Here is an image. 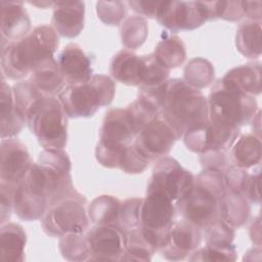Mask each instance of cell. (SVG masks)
<instances>
[{
    "label": "cell",
    "mask_w": 262,
    "mask_h": 262,
    "mask_svg": "<svg viewBox=\"0 0 262 262\" xmlns=\"http://www.w3.org/2000/svg\"><path fill=\"white\" fill-rule=\"evenodd\" d=\"M246 16L244 1H216V17L237 21Z\"/></svg>",
    "instance_id": "cell-42"
},
{
    "label": "cell",
    "mask_w": 262,
    "mask_h": 262,
    "mask_svg": "<svg viewBox=\"0 0 262 262\" xmlns=\"http://www.w3.org/2000/svg\"><path fill=\"white\" fill-rule=\"evenodd\" d=\"M194 176L184 169L178 161L163 157L156 161L146 186V193H158L174 204L183 198L192 187Z\"/></svg>",
    "instance_id": "cell-9"
},
{
    "label": "cell",
    "mask_w": 262,
    "mask_h": 262,
    "mask_svg": "<svg viewBox=\"0 0 262 262\" xmlns=\"http://www.w3.org/2000/svg\"><path fill=\"white\" fill-rule=\"evenodd\" d=\"M161 114L181 138L188 129L208 122V100L200 89L188 85L183 79H168Z\"/></svg>",
    "instance_id": "cell-2"
},
{
    "label": "cell",
    "mask_w": 262,
    "mask_h": 262,
    "mask_svg": "<svg viewBox=\"0 0 262 262\" xmlns=\"http://www.w3.org/2000/svg\"><path fill=\"white\" fill-rule=\"evenodd\" d=\"M13 190L8 189L6 187L0 186V208H1V215H0V224H4L8 222L11 213L13 211Z\"/></svg>",
    "instance_id": "cell-45"
},
{
    "label": "cell",
    "mask_w": 262,
    "mask_h": 262,
    "mask_svg": "<svg viewBox=\"0 0 262 262\" xmlns=\"http://www.w3.org/2000/svg\"><path fill=\"white\" fill-rule=\"evenodd\" d=\"M0 242L1 260L10 262H23L25 260L27 234L20 225L12 222L2 224Z\"/></svg>",
    "instance_id": "cell-25"
},
{
    "label": "cell",
    "mask_w": 262,
    "mask_h": 262,
    "mask_svg": "<svg viewBox=\"0 0 262 262\" xmlns=\"http://www.w3.org/2000/svg\"><path fill=\"white\" fill-rule=\"evenodd\" d=\"M58 35L48 25L34 28L26 37L1 43L2 75L10 80H21L43 61L55 57Z\"/></svg>",
    "instance_id": "cell-1"
},
{
    "label": "cell",
    "mask_w": 262,
    "mask_h": 262,
    "mask_svg": "<svg viewBox=\"0 0 262 262\" xmlns=\"http://www.w3.org/2000/svg\"><path fill=\"white\" fill-rule=\"evenodd\" d=\"M182 137L185 146L192 152L201 155L212 149L213 136L209 120L203 125L188 129L184 132Z\"/></svg>",
    "instance_id": "cell-35"
},
{
    "label": "cell",
    "mask_w": 262,
    "mask_h": 262,
    "mask_svg": "<svg viewBox=\"0 0 262 262\" xmlns=\"http://www.w3.org/2000/svg\"><path fill=\"white\" fill-rule=\"evenodd\" d=\"M156 19L172 32L194 30L211 20L208 1H161Z\"/></svg>",
    "instance_id": "cell-11"
},
{
    "label": "cell",
    "mask_w": 262,
    "mask_h": 262,
    "mask_svg": "<svg viewBox=\"0 0 262 262\" xmlns=\"http://www.w3.org/2000/svg\"><path fill=\"white\" fill-rule=\"evenodd\" d=\"M180 139L174 128L160 113L135 136L134 145L149 162L166 157Z\"/></svg>",
    "instance_id": "cell-12"
},
{
    "label": "cell",
    "mask_w": 262,
    "mask_h": 262,
    "mask_svg": "<svg viewBox=\"0 0 262 262\" xmlns=\"http://www.w3.org/2000/svg\"><path fill=\"white\" fill-rule=\"evenodd\" d=\"M141 198H131L125 200L120 209L118 225L125 233L139 228V205Z\"/></svg>",
    "instance_id": "cell-38"
},
{
    "label": "cell",
    "mask_w": 262,
    "mask_h": 262,
    "mask_svg": "<svg viewBox=\"0 0 262 262\" xmlns=\"http://www.w3.org/2000/svg\"><path fill=\"white\" fill-rule=\"evenodd\" d=\"M221 80L247 95L257 96L261 93V62H248L232 68Z\"/></svg>",
    "instance_id": "cell-20"
},
{
    "label": "cell",
    "mask_w": 262,
    "mask_h": 262,
    "mask_svg": "<svg viewBox=\"0 0 262 262\" xmlns=\"http://www.w3.org/2000/svg\"><path fill=\"white\" fill-rule=\"evenodd\" d=\"M15 108L27 123V115L33 104L43 95L29 80L19 81L12 87Z\"/></svg>",
    "instance_id": "cell-33"
},
{
    "label": "cell",
    "mask_w": 262,
    "mask_h": 262,
    "mask_svg": "<svg viewBox=\"0 0 262 262\" xmlns=\"http://www.w3.org/2000/svg\"><path fill=\"white\" fill-rule=\"evenodd\" d=\"M137 132L126 108H111L105 113L95 148L97 162L105 168H118L126 147Z\"/></svg>",
    "instance_id": "cell-6"
},
{
    "label": "cell",
    "mask_w": 262,
    "mask_h": 262,
    "mask_svg": "<svg viewBox=\"0 0 262 262\" xmlns=\"http://www.w3.org/2000/svg\"><path fill=\"white\" fill-rule=\"evenodd\" d=\"M0 157V186L14 191L25 179L33 161L27 146L15 137L1 140Z\"/></svg>",
    "instance_id": "cell-13"
},
{
    "label": "cell",
    "mask_w": 262,
    "mask_h": 262,
    "mask_svg": "<svg viewBox=\"0 0 262 262\" xmlns=\"http://www.w3.org/2000/svg\"><path fill=\"white\" fill-rule=\"evenodd\" d=\"M90 261H120L126 247V233L118 224H94L85 232Z\"/></svg>",
    "instance_id": "cell-14"
},
{
    "label": "cell",
    "mask_w": 262,
    "mask_h": 262,
    "mask_svg": "<svg viewBox=\"0 0 262 262\" xmlns=\"http://www.w3.org/2000/svg\"><path fill=\"white\" fill-rule=\"evenodd\" d=\"M52 28L66 38H75L82 32L85 18V4L82 1H57L53 5Z\"/></svg>",
    "instance_id": "cell-18"
},
{
    "label": "cell",
    "mask_w": 262,
    "mask_h": 262,
    "mask_svg": "<svg viewBox=\"0 0 262 262\" xmlns=\"http://www.w3.org/2000/svg\"><path fill=\"white\" fill-rule=\"evenodd\" d=\"M202 241V228L181 218L174 222L168 233L165 245L159 252L166 260H184L201 246Z\"/></svg>",
    "instance_id": "cell-15"
},
{
    "label": "cell",
    "mask_w": 262,
    "mask_h": 262,
    "mask_svg": "<svg viewBox=\"0 0 262 262\" xmlns=\"http://www.w3.org/2000/svg\"><path fill=\"white\" fill-rule=\"evenodd\" d=\"M68 118L57 96H44L30 108L27 125L43 148L63 149L68 141Z\"/></svg>",
    "instance_id": "cell-5"
},
{
    "label": "cell",
    "mask_w": 262,
    "mask_h": 262,
    "mask_svg": "<svg viewBox=\"0 0 262 262\" xmlns=\"http://www.w3.org/2000/svg\"><path fill=\"white\" fill-rule=\"evenodd\" d=\"M127 5L131 7V9L142 17L148 18H156L158 9L160 7L161 1H128L126 2Z\"/></svg>",
    "instance_id": "cell-44"
},
{
    "label": "cell",
    "mask_w": 262,
    "mask_h": 262,
    "mask_svg": "<svg viewBox=\"0 0 262 262\" xmlns=\"http://www.w3.org/2000/svg\"><path fill=\"white\" fill-rule=\"evenodd\" d=\"M175 204L164 195L146 193L139 205V231L156 251L165 245L168 233L175 222Z\"/></svg>",
    "instance_id": "cell-8"
},
{
    "label": "cell",
    "mask_w": 262,
    "mask_h": 262,
    "mask_svg": "<svg viewBox=\"0 0 262 262\" xmlns=\"http://www.w3.org/2000/svg\"><path fill=\"white\" fill-rule=\"evenodd\" d=\"M166 69L171 70L181 66L186 57V50L182 40L173 34L163 32L152 53Z\"/></svg>",
    "instance_id": "cell-28"
},
{
    "label": "cell",
    "mask_w": 262,
    "mask_h": 262,
    "mask_svg": "<svg viewBox=\"0 0 262 262\" xmlns=\"http://www.w3.org/2000/svg\"><path fill=\"white\" fill-rule=\"evenodd\" d=\"M261 172L260 168L253 171V173L249 174L243 195L250 202L256 205H260L261 203Z\"/></svg>",
    "instance_id": "cell-43"
},
{
    "label": "cell",
    "mask_w": 262,
    "mask_h": 262,
    "mask_svg": "<svg viewBox=\"0 0 262 262\" xmlns=\"http://www.w3.org/2000/svg\"><path fill=\"white\" fill-rule=\"evenodd\" d=\"M87 200L78 190L48 208L41 218L43 231L52 237L85 233L89 228Z\"/></svg>",
    "instance_id": "cell-7"
},
{
    "label": "cell",
    "mask_w": 262,
    "mask_h": 262,
    "mask_svg": "<svg viewBox=\"0 0 262 262\" xmlns=\"http://www.w3.org/2000/svg\"><path fill=\"white\" fill-rule=\"evenodd\" d=\"M207 100L209 122L224 129L241 131V127L251 123L259 111L253 96L225 84L221 79L213 83Z\"/></svg>",
    "instance_id": "cell-3"
},
{
    "label": "cell",
    "mask_w": 262,
    "mask_h": 262,
    "mask_svg": "<svg viewBox=\"0 0 262 262\" xmlns=\"http://www.w3.org/2000/svg\"><path fill=\"white\" fill-rule=\"evenodd\" d=\"M0 115H1V139L14 137L25 125L24 118L15 108L12 88L6 83L4 76L1 79V96H0Z\"/></svg>",
    "instance_id": "cell-23"
},
{
    "label": "cell",
    "mask_w": 262,
    "mask_h": 262,
    "mask_svg": "<svg viewBox=\"0 0 262 262\" xmlns=\"http://www.w3.org/2000/svg\"><path fill=\"white\" fill-rule=\"evenodd\" d=\"M200 163L203 169L224 171L230 163L229 151L224 149H211L200 155Z\"/></svg>",
    "instance_id": "cell-41"
},
{
    "label": "cell",
    "mask_w": 262,
    "mask_h": 262,
    "mask_svg": "<svg viewBox=\"0 0 262 262\" xmlns=\"http://www.w3.org/2000/svg\"><path fill=\"white\" fill-rule=\"evenodd\" d=\"M30 4H32V5H35V6H40V7H42V8H45V7H47V6H52L53 7V5H54V2H30Z\"/></svg>",
    "instance_id": "cell-47"
},
{
    "label": "cell",
    "mask_w": 262,
    "mask_h": 262,
    "mask_svg": "<svg viewBox=\"0 0 262 262\" xmlns=\"http://www.w3.org/2000/svg\"><path fill=\"white\" fill-rule=\"evenodd\" d=\"M215 71L213 64L203 58L194 57L190 59L183 71V80L196 89H203L213 84Z\"/></svg>",
    "instance_id": "cell-31"
},
{
    "label": "cell",
    "mask_w": 262,
    "mask_h": 262,
    "mask_svg": "<svg viewBox=\"0 0 262 262\" xmlns=\"http://www.w3.org/2000/svg\"><path fill=\"white\" fill-rule=\"evenodd\" d=\"M245 11L248 19L261 21L262 11H261V1H244Z\"/></svg>",
    "instance_id": "cell-46"
},
{
    "label": "cell",
    "mask_w": 262,
    "mask_h": 262,
    "mask_svg": "<svg viewBox=\"0 0 262 262\" xmlns=\"http://www.w3.org/2000/svg\"><path fill=\"white\" fill-rule=\"evenodd\" d=\"M251 215L250 202L242 194L226 191L220 201V217L231 227L247 224Z\"/></svg>",
    "instance_id": "cell-26"
},
{
    "label": "cell",
    "mask_w": 262,
    "mask_h": 262,
    "mask_svg": "<svg viewBox=\"0 0 262 262\" xmlns=\"http://www.w3.org/2000/svg\"><path fill=\"white\" fill-rule=\"evenodd\" d=\"M149 163L150 162L137 150L132 142L126 147L121 159L119 169L127 174H139L148 167Z\"/></svg>",
    "instance_id": "cell-39"
},
{
    "label": "cell",
    "mask_w": 262,
    "mask_h": 262,
    "mask_svg": "<svg viewBox=\"0 0 262 262\" xmlns=\"http://www.w3.org/2000/svg\"><path fill=\"white\" fill-rule=\"evenodd\" d=\"M29 81L45 96H57L67 86L55 57L36 67L31 72Z\"/></svg>",
    "instance_id": "cell-21"
},
{
    "label": "cell",
    "mask_w": 262,
    "mask_h": 262,
    "mask_svg": "<svg viewBox=\"0 0 262 262\" xmlns=\"http://www.w3.org/2000/svg\"><path fill=\"white\" fill-rule=\"evenodd\" d=\"M98 18L107 26H120L126 16V2L98 1L96 3Z\"/></svg>",
    "instance_id": "cell-37"
},
{
    "label": "cell",
    "mask_w": 262,
    "mask_h": 262,
    "mask_svg": "<svg viewBox=\"0 0 262 262\" xmlns=\"http://www.w3.org/2000/svg\"><path fill=\"white\" fill-rule=\"evenodd\" d=\"M249 174L250 173L246 169L236 167L234 165H228L223 171L226 190L243 195Z\"/></svg>",
    "instance_id": "cell-40"
},
{
    "label": "cell",
    "mask_w": 262,
    "mask_h": 262,
    "mask_svg": "<svg viewBox=\"0 0 262 262\" xmlns=\"http://www.w3.org/2000/svg\"><path fill=\"white\" fill-rule=\"evenodd\" d=\"M261 21L247 19L236 31L235 46L237 51L248 58H258L262 51Z\"/></svg>",
    "instance_id": "cell-27"
},
{
    "label": "cell",
    "mask_w": 262,
    "mask_h": 262,
    "mask_svg": "<svg viewBox=\"0 0 262 262\" xmlns=\"http://www.w3.org/2000/svg\"><path fill=\"white\" fill-rule=\"evenodd\" d=\"M223 195L193 181L191 189L175 203L176 212L181 218L204 228L220 217V201Z\"/></svg>",
    "instance_id": "cell-10"
},
{
    "label": "cell",
    "mask_w": 262,
    "mask_h": 262,
    "mask_svg": "<svg viewBox=\"0 0 262 262\" xmlns=\"http://www.w3.org/2000/svg\"><path fill=\"white\" fill-rule=\"evenodd\" d=\"M122 202L116 196L102 194L87 206V213L93 224H118Z\"/></svg>",
    "instance_id": "cell-29"
},
{
    "label": "cell",
    "mask_w": 262,
    "mask_h": 262,
    "mask_svg": "<svg viewBox=\"0 0 262 262\" xmlns=\"http://www.w3.org/2000/svg\"><path fill=\"white\" fill-rule=\"evenodd\" d=\"M1 43L23 39L31 32V19L21 1L1 0Z\"/></svg>",
    "instance_id": "cell-17"
},
{
    "label": "cell",
    "mask_w": 262,
    "mask_h": 262,
    "mask_svg": "<svg viewBox=\"0 0 262 262\" xmlns=\"http://www.w3.org/2000/svg\"><path fill=\"white\" fill-rule=\"evenodd\" d=\"M120 33L125 49L135 50L145 42L148 36L147 21L140 15H130L121 24Z\"/></svg>",
    "instance_id": "cell-30"
},
{
    "label": "cell",
    "mask_w": 262,
    "mask_h": 262,
    "mask_svg": "<svg viewBox=\"0 0 262 262\" xmlns=\"http://www.w3.org/2000/svg\"><path fill=\"white\" fill-rule=\"evenodd\" d=\"M237 258L234 244L213 245L206 244L203 248L194 250L189 257V261H235Z\"/></svg>",
    "instance_id": "cell-34"
},
{
    "label": "cell",
    "mask_w": 262,
    "mask_h": 262,
    "mask_svg": "<svg viewBox=\"0 0 262 262\" xmlns=\"http://www.w3.org/2000/svg\"><path fill=\"white\" fill-rule=\"evenodd\" d=\"M116 84L105 75H93L82 84L67 85L57 95L69 118H89L102 106L111 104Z\"/></svg>",
    "instance_id": "cell-4"
},
{
    "label": "cell",
    "mask_w": 262,
    "mask_h": 262,
    "mask_svg": "<svg viewBox=\"0 0 262 262\" xmlns=\"http://www.w3.org/2000/svg\"><path fill=\"white\" fill-rule=\"evenodd\" d=\"M55 59L67 85L85 83L93 76L91 58L78 44H68Z\"/></svg>",
    "instance_id": "cell-16"
},
{
    "label": "cell",
    "mask_w": 262,
    "mask_h": 262,
    "mask_svg": "<svg viewBox=\"0 0 262 262\" xmlns=\"http://www.w3.org/2000/svg\"><path fill=\"white\" fill-rule=\"evenodd\" d=\"M13 212L25 221L41 219L48 210V201L26 187L20 182L13 191Z\"/></svg>",
    "instance_id": "cell-22"
},
{
    "label": "cell",
    "mask_w": 262,
    "mask_h": 262,
    "mask_svg": "<svg viewBox=\"0 0 262 262\" xmlns=\"http://www.w3.org/2000/svg\"><path fill=\"white\" fill-rule=\"evenodd\" d=\"M111 76L128 86H142L144 78L143 55L138 56L132 50L122 49L112 59Z\"/></svg>",
    "instance_id": "cell-19"
},
{
    "label": "cell",
    "mask_w": 262,
    "mask_h": 262,
    "mask_svg": "<svg viewBox=\"0 0 262 262\" xmlns=\"http://www.w3.org/2000/svg\"><path fill=\"white\" fill-rule=\"evenodd\" d=\"M229 160L232 165L250 169L261 163V140L254 133L241 135L236 138L229 151Z\"/></svg>",
    "instance_id": "cell-24"
},
{
    "label": "cell",
    "mask_w": 262,
    "mask_h": 262,
    "mask_svg": "<svg viewBox=\"0 0 262 262\" xmlns=\"http://www.w3.org/2000/svg\"><path fill=\"white\" fill-rule=\"evenodd\" d=\"M58 248L61 256L69 261H88L90 250L85 233H67L59 237Z\"/></svg>",
    "instance_id": "cell-32"
},
{
    "label": "cell",
    "mask_w": 262,
    "mask_h": 262,
    "mask_svg": "<svg viewBox=\"0 0 262 262\" xmlns=\"http://www.w3.org/2000/svg\"><path fill=\"white\" fill-rule=\"evenodd\" d=\"M202 232L206 244L213 245H230L235 235L234 228L227 224L221 217H218L205 226Z\"/></svg>",
    "instance_id": "cell-36"
}]
</instances>
